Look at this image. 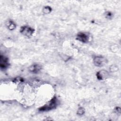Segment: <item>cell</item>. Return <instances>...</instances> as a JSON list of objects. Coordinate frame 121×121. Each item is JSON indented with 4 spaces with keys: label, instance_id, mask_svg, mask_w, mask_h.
Instances as JSON below:
<instances>
[{
    "label": "cell",
    "instance_id": "obj_3",
    "mask_svg": "<svg viewBox=\"0 0 121 121\" xmlns=\"http://www.w3.org/2000/svg\"><path fill=\"white\" fill-rule=\"evenodd\" d=\"M20 33L26 37H30L34 33V29L29 26H25L21 27Z\"/></svg>",
    "mask_w": 121,
    "mask_h": 121
},
{
    "label": "cell",
    "instance_id": "obj_2",
    "mask_svg": "<svg viewBox=\"0 0 121 121\" xmlns=\"http://www.w3.org/2000/svg\"><path fill=\"white\" fill-rule=\"evenodd\" d=\"M93 62L95 64L97 67H103L106 65L108 60L107 59L103 56H95L93 59Z\"/></svg>",
    "mask_w": 121,
    "mask_h": 121
},
{
    "label": "cell",
    "instance_id": "obj_6",
    "mask_svg": "<svg viewBox=\"0 0 121 121\" xmlns=\"http://www.w3.org/2000/svg\"><path fill=\"white\" fill-rule=\"evenodd\" d=\"M109 76V73L105 70H101L96 73V77L99 80H104L106 79Z\"/></svg>",
    "mask_w": 121,
    "mask_h": 121
},
{
    "label": "cell",
    "instance_id": "obj_4",
    "mask_svg": "<svg viewBox=\"0 0 121 121\" xmlns=\"http://www.w3.org/2000/svg\"><path fill=\"white\" fill-rule=\"evenodd\" d=\"M77 39L81 42L86 43L89 41L90 36L87 33L80 32L77 35Z\"/></svg>",
    "mask_w": 121,
    "mask_h": 121
},
{
    "label": "cell",
    "instance_id": "obj_1",
    "mask_svg": "<svg viewBox=\"0 0 121 121\" xmlns=\"http://www.w3.org/2000/svg\"><path fill=\"white\" fill-rule=\"evenodd\" d=\"M58 100L56 97H53L49 102H48L45 105L40 107L39 111L42 112L48 111L53 109L56 108L58 105Z\"/></svg>",
    "mask_w": 121,
    "mask_h": 121
},
{
    "label": "cell",
    "instance_id": "obj_9",
    "mask_svg": "<svg viewBox=\"0 0 121 121\" xmlns=\"http://www.w3.org/2000/svg\"><path fill=\"white\" fill-rule=\"evenodd\" d=\"M52 11V9L51 7H49V6H46L45 7L43 8V13L47 14H49V13H50Z\"/></svg>",
    "mask_w": 121,
    "mask_h": 121
},
{
    "label": "cell",
    "instance_id": "obj_10",
    "mask_svg": "<svg viewBox=\"0 0 121 121\" xmlns=\"http://www.w3.org/2000/svg\"><path fill=\"white\" fill-rule=\"evenodd\" d=\"M85 113V109L83 107H79L77 111V114L81 116Z\"/></svg>",
    "mask_w": 121,
    "mask_h": 121
},
{
    "label": "cell",
    "instance_id": "obj_5",
    "mask_svg": "<svg viewBox=\"0 0 121 121\" xmlns=\"http://www.w3.org/2000/svg\"><path fill=\"white\" fill-rule=\"evenodd\" d=\"M9 65L8 59L4 55H0V67L1 69H5L8 67Z\"/></svg>",
    "mask_w": 121,
    "mask_h": 121
},
{
    "label": "cell",
    "instance_id": "obj_8",
    "mask_svg": "<svg viewBox=\"0 0 121 121\" xmlns=\"http://www.w3.org/2000/svg\"><path fill=\"white\" fill-rule=\"evenodd\" d=\"M7 26L8 27V28L9 30H12L16 28V24L13 22L11 21H9L8 22L7 24Z\"/></svg>",
    "mask_w": 121,
    "mask_h": 121
},
{
    "label": "cell",
    "instance_id": "obj_7",
    "mask_svg": "<svg viewBox=\"0 0 121 121\" xmlns=\"http://www.w3.org/2000/svg\"><path fill=\"white\" fill-rule=\"evenodd\" d=\"M42 69V66L38 64H34L30 66L29 68V70L33 73H38Z\"/></svg>",
    "mask_w": 121,
    "mask_h": 121
},
{
    "label": "cell",
    "instance_id": "obj_11",
    "mask_svg": "<svg viewBox=\"0 0 121 121\" xmlns=\"http://www.w3.org/2000/svg\"><path fill=\"white\" fill-rule=\"evenodd\" d=\"M118 67H117L115 65H112L111 67L110 68V70L111 71H116L117 70H118Z\"/></svg>",
    "mask_w": 121,
    "mask_h": 121
}]
</instances>
